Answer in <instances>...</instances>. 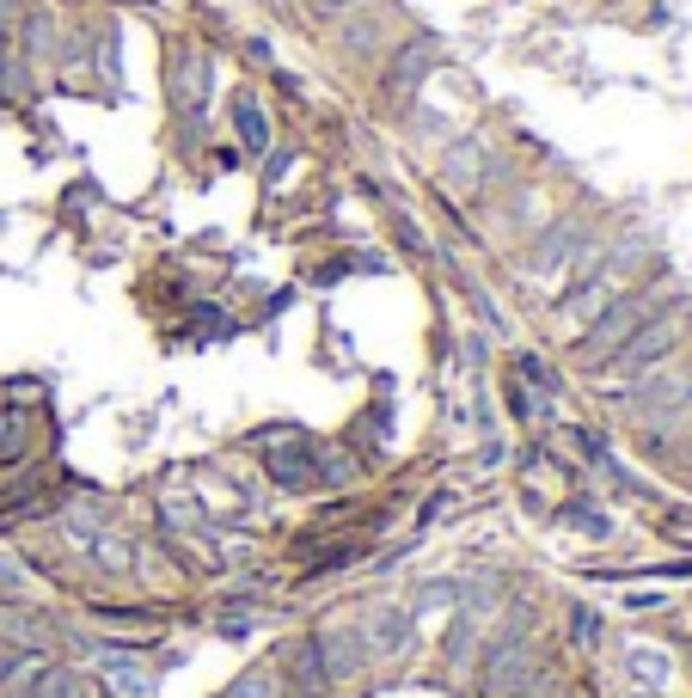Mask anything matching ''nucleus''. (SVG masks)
I'll return each instance as SVG.
<instances>
[{
	"label": "nucleus",
	"mask_w": 692,
	"mask_h": 698,
	"mask_svg": "<svg viewBox=\"0 0 692 698\" xmlns=\"http://www.w3.org/2000/svg\"><path fill=\"white\" fill-rule=\"evenodd\" d=\"M656 301H662V289H650V294H619L612 306H600L595 325L576 337V368H607V362L619 356V343H626L638 325H650V319L662 313Z\"/></svg>",
	"instance_id": "obj_1"
},
{
	"label": "nucleus",
	"mask_w": 692,
	"mask_h": 698,
	"mask_svg": "<svg viewBox=\"0 0 692 698\" xmlns=\"http://www.w3.org/2000/svg\"><path fill=\"white\" fill-rule=\"evenodd\" d=\"M361 637H368L374 656H405V644H411V606L380 601L374 606V619L361 625Z\"/></svg>",
	"instance_id": "obj_5"
},
{
	"label": "nucleus",
	"mask_w": 692,
	"mask_h": 698,
	"mask_svg": "<svg viewBox=\"0 0 692 698\" xmlns=\"http://www.w3.org/2000/svg\"><path fill=\"white\" fill-rule=\"evenodd\" d=\"M233 123H240V142L252 147V154H264V147H270V123H264V105H258L252 93H245L240 105H233Z\"/></svg>",
	"instance_id": "obj_8"
},
{
	"label": "nucleus",
	"mask_w": 692,
	"mask_h": 698,
	"mask_svg": "<svg viewBox=\"0 0 692 698\" xmlns=\"http://www.w3.org/2000/svg\"><path fill=\"white\" fill-rule=\"evenodd\" d=\"M570 632H576V644H600V619L595 613H588V606H570Z\"/></svg>",
	"instance_id": "obj_10"
},
{
	"label": "nucleus",
	"mask_w": 692,
	"mask_h": 698,
	"mask_svg": "<svg viewBox=\"0 0 692 698\" xmlns=\"http://www.w3.org/2000/svg\"><path fill=\"white\" fill-rule=\"evenodd\" d=\"M25 460V405H0V466Z\"/></svg>",
	"instance_id": "obj_9"
},
{
	"label": "nucleus",
	"mask_w": 692,
	"mask_h": 698,
	"mask_svg": "<svg viewBox=\"0 0 692 698\" xmlns=\"http://www.w3.org/2000/svg\"><path fill=\"white\" fill-rule=\"evenodd\" d=\"M583 246V233H576L570 221L564 227H552V239H539V251H533L527 258V277H552V270H564L570 264V251Z\"/></svg>",
	"instance_id": "obj_7"
},
{
	"label": "nucleus",
	"mask_w": 692,
	"mask_h": 698,
	"mask_svg": "<svg viewBox=\"0 0 692 698\" xmlns=\"http://www.w3.org/2000/svg\"><path fill=\"white\" fill-rule=\"evenodd\" d=\"M258 448H264V454H258L264 472L276 478L282 490H313V485H319V454H306V448H313L306 435H301V441H289V448H270V441H258Z\"/></svg>",
	"instance_id": "obj_4"
},
{
	"label": "nucleus",
	"mask_w": 692,
	"mask_h": 698,
	"mask_svg": "<svg viewBox=\"0 0 692 698\" xmlns=\"http://www.w3.org/2000/svg\"><path fill=\"white\" fill-rule=\"evenodd\" d=\"M13 656H19V649H13V644H0V674H7V661H13Z\"/></svg>",
	"instance_id": "obj_11"
},
{
	"label": "nucleus",
	"mask_w": 692,
	"mask_h": 698,
	"mask_svg": "<svg viewBox=\"0 0 692 698\" xmlns=\"http://www.w3.org/2000/svg\"><path fill=\"white\" fill-rule=\"evenodd\" d=\"M436 43H429V38H417L411 43V50H405V55H392V74H387V93L392 98H411L417 93V86H423V74H429V67H436Z\"/></svg>",
	"instance_id": "obj_6"
},
{
	"label": "nucleus",
	"mask_w": 692,
	"mask_h": 698,
	"mask_svg": "<svg viewBox=\"0 0 692 698\" xmlns=\"http://www.w3.org/2000/svg\"><path fill=\"white\" fill-rule=\"evenodd\" d=\"M313 644H319V661H325V680H332V686L361 680V674H368V661H374V649H368V637H361V625H349V619H337V625H325V632H313Z\"/></svg>",
	"instance_id": "obj_3"
},
{
	"label": "nucleus",
	"mask_w": 692,
	"mask_h": 698,
	"mask_svg": "<svg viewBox=\"0 0 692 698\" xmlns=\"http://www.w3.org/2000/svg\"><path fill=\"white\" fill-rule=\"evenodd\" d=\"M674 343H680V319H674V313H656L650 325H638L626 343H619V356L607 362V374H612L619 386L643 381L650 368H662V362H668V350H674Z\"/></svg>",
	"instance_id": "obj_2"
}]
</instances>
